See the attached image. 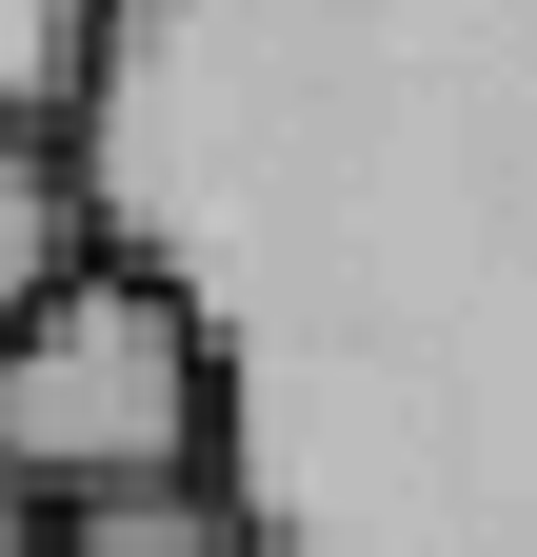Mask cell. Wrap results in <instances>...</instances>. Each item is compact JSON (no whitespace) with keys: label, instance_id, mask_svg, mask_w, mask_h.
Returning a JSON list of instances; mask_svg holds the SVG:
<instances>
[{"label":"cell","instance_id":"1","mask_svg":"<svg viewBox=\"0 0 537 557\" xmlns=\"http://www.w3.org/2000/svg\"><path fill=\"white\" fill-rule=\"evenodd\" d=\"M60 160L259 557H537V0H120Z\"/></svg>","mask_w":537,"mask_h":557},{"label":"cell","instance_id":"2","mask_svg":"<svg viewBox=\"0 0 537 557\" xmlns=\"http://www.w3.org/2000/svg\"><path fill=\"white\" fill-rule=\"evenodd\" d=\"M160 478H220L199 319L160 299L140 259H80L21 338H0V498L80 518V498H160Z\"/></svg>","mask_w":537,"mask_h":557},{"label":"cell","instance_id":"3","mask_svg":"<svg viewBox=\"0 0 537 557\" xmlns=\"http://www.w3.org/2000/svg\"><path fill=\"white\" fill-rule=\"evenodd\" d=\"M100 259V220H80V160H60V139H0V338H21L60 278Z\"/></svg>","mask_w":537,"mask_h":557},{"label":"cell","instance_id":"4","mask_svg":"<svg viewBox=\"0 0 537 557\" xmlns=\"http://www.w3.org/2000/svg\"><path fill=\"white\" fill-rule=\"evenodd\" d=\"M100 21H120V0H0V139H80Z\"/></svg>","mask_w":537,"mask_h":557},{"label":"cell","instance_id":"5","mask_svg":"<svg viewBox=\"0 0 537 557\" xmlns=\"http://www.w3.org/2000/svg\"><path fill=\"white\" fill-rule=\"evenodd\" d=\"M40 557H259V518L220 498V478H160V498H80V518H40Z\"/></svg>","mask_w":537,"mask_h":557},{"label":"cell","instance_id":"6","mask_svg":"<svg viewBox=\"0 0 537 557\" xmlns=\"http://www.w3.org/2000/svg\"><path fill=\"white\" fill-rule=\"evenodd\" d=\"M0 557H40V518H21V498H0Z\"/></svg>","mask_w":537,"mask_h":557}]
</instances>
